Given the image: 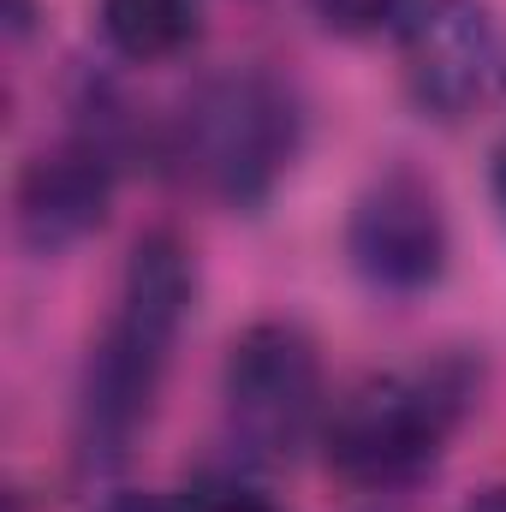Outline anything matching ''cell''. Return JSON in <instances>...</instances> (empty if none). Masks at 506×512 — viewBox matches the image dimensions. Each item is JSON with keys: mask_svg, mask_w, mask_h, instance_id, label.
<instances>
[{"mask_svg": "<svg viewBox=\"0 0 506 512\" xmlns=\"http://www.w3.org/2000/svg\"><path fill=\"white\" fill-rule=\"evenodd\" d=\"M310 6H316V18H322L328 30H340V36H370L381 24L405 18L411 0H310Z\"/></svg>", "mask_w": 506, "mask_h": 512, "instance_id": "cell-9", "label": "cell"}, {"mask_svg": "<svg viewBox=\"0 0 506 512\" xmlns=\"http://www.w3.org/2000/svg\"><path fill=\"white\" fill-rule=\"evenodd\" d=\"M304 137L298 96L268 72H221L179 114V161L221 203L256 209L292 167Z\"/></svg>", "mask_w": 506, "mask_h": 512, "instance_id": "cell-3", "label": "cell"}, {"mask_svg": "<svg viewBox=\"0 0 506 512\" xmlns=\"http://www.w3.org/2000/svg\"><path fill=\"white\" fill-rule=\"evenodd\" d=\"M322 405V364L316 340L298 322H256L233 340L221 370V417L227 441L245 465H286Z\"/></svg>", "mask_w": 506, "mask_h": 512, "instance_id": "cell-4", "label": "cell"}, {"mask_svg": "<svg viewBox=\"0 0 506 512\" xmlns=\"http://www.w3.org/2000/svg\"><path fill=\"white\" fill-rule=\"evenodd\" d=\"M477 399V364L465 352L423 358L358 382L328 417V465L358 489H399L423 477Z\"/></svg>", "mask_w": 506, "mask_h": 512, "instance_id": "cell-2", "label": "cell"}, {"mask_svg": "<svg viewBox=\"0 0 506 512\" xmlns=\"http://www.w3.org/2000/svg\"><path fill=\"white\" fill-rule=\"evenodd\" d=\"M114 203V155L90 137L42 149L18 173V239L36 256H60L90 239Z\"/></svg>", "mask_w": 506, "mask_h": 512, "instance_id": "cell-7", "label": "cell"}, {"mask_svg": "<svg viewBox=\"0 0 506 512\" xmlns=\"http://www.w3.org/2000/svg\"><path fill=\"white\" fill-rule=\"evenodd\" d=\"M346 256L376 292H393V298L429 292L447 274V256H453L441 191L423 173H411V167L381 173L376 185L352 203Z\"/></svg>", "mask_w": 506, "mask_h": 512, "instance_id": "cell-5", "label": "cell"}, {"mask_svg": "<svg viewBox=\"0 0 506 512\" xmlns=\"http://www.w3.org/2000/svg\"><path fill=\"white\" fill-rule=\"evenodd\" d=\"M471 512H506V489H489V495H483Z\"/></svg>", "mask_w": 506, "mask_h": 512, "instance_id": "cell-12", "label": "cell"}, {"mask_svg": "<svg viewBox=\"0 0 506 512\" xmlns=\"http://www.w3.org/2000/svg\"><path fill=\"white\" fill-rule=\"evenodd\" d=\"M102 512H197V507H191V501H173V495H149V489L137 495V489H131V495H114Z\"/></svg>", "mask_w": 506, "mask_h": 512, "instance_id": "cell-11", "label": "cell"}, {"mask_svg": "<svg viewBox=\"0 0 506 512\" xmlns=\"http://www.w3.org/2000/svg\"><path fill=\"white\" fill-rule=\"evenodd\" d=\"M191 507L197 512H280L268 495H256L245 483H203V489H191Z\"/></svg>", "mask_w": 506, "mask_h": 512, "instance_id": "cell-10", "label": "cell"}, {"mask_svg": "<svg viewBox=\"0 0 506 512\" xmlns=\"http://www.w3.org/2000/svg\"><path fill=\"white\" fill-rule=\"evenodd\" d=\"M191 251L173 233H143L131 245L126 280H120V304L108 334L96 340L84 387H78V471H114L126 465L131 441L149 429L155 399L173 364V340L185 328L191 310Z\"/></svg>", "mask_w": 506, "mask_h": 512, "instance_id": "cell-1", "label": "cell"}, {"mask_svg": "<svg viewBox=\"0 0 506 512\" xmlns=\"http://www.w3.org/2000/svg\"><path fill=\"white\" fill-rule=\"evenodd\" d=\"M495 197H501V209H506V143H501V155H495Z\"/></svg>", "mask_w": 506, "mask_h": 512, "instance_id": "cell-13", "label": "cell"}, {"mask_svg": "<svg viewBox=\"0 0 506 512\" xmlns=\"http://www.w3.org/2000/svg\"><path fill=\"white\" fill-rule=\"evenodd\" d=\"M501 66V36L483 0H423L405 12V90L429 120L477 108Z\"/></svg>", "mask_w": 506, "mask_h": 512, "instance_id": "cell-6", "label": "cell"}, {"mask_svg": "<svg viewBox=\"0 0 506 512\" xmlns=\"http://www.w3.org/2000/svg\"><path fill=\"white\" fill-rule=\"evenodd\" d=\"M102 36L126 60H173L197 36V0H102Z\"/></svg>", "mask_w": 506, "mask_h": 512, "instance_id": "cell-8", "label": "cell"}]
</instances>
